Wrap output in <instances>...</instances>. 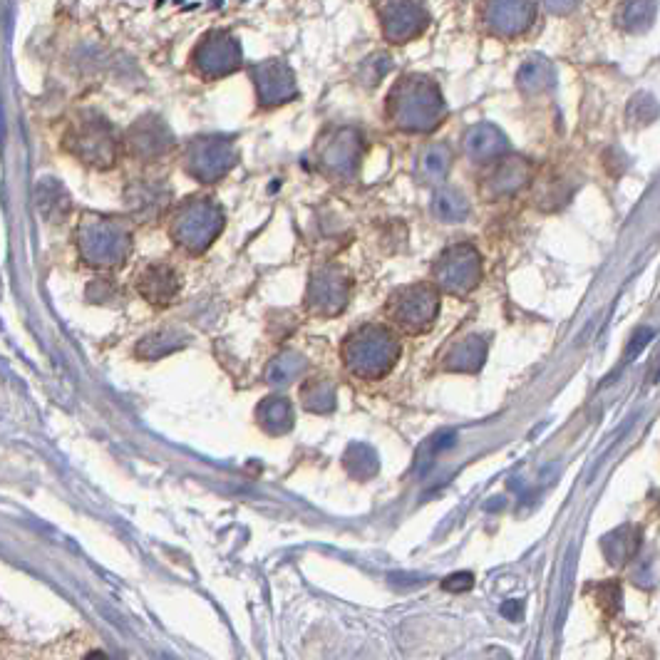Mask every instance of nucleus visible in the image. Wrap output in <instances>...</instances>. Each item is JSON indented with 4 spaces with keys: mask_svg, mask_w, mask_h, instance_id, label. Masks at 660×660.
I'll list each match as a JSON object with an SVG mask.
<instances>
[{
    "mask_svg": "<svg viewBox=\"0 0 660 660\" xmlns=\"http://www.w3.org/2000/svg\"><path fill=\"white\" fill-rule=\"evenodd\" d=\"M385 115L397 132L430 134L445 122L447 102L432 77L410 72L402 75L390 90Z\"/></svg>",
    "mask_w": 660,
    "mask_h": 660,
    "instance_id": "f257e3e1",
    "label": "nucleus"
},
{
    "mask_svg": "<svg viewBox=\"0 0 660 660\" xmlns=\"http://www.w3.org/2000/svg\"><path fill=\"white\" fill-rule=\"evenodd\" d=\"M75 246L80 259L90 268L117 271L132 256V219L107 214H85L75 229Z\"/></svg>",
    "mask_w": 660,
    "mask_h": 660,
    "instance_id": "f03ea898",
    "label": "nucleus"
},
{
    "mask_svg": "<svg viewBox=\"0 0 660 660\" xmlns=\"http://www.w3.org/2000/svg\"><path fill=\"white\" fill-rule=\"evenodd\" d=\"M400 333L385 323H363L345 335L340 345L343 365L360 380H383L400 360Z\"/></svg>",
    "mask_w": 660,
    "mask_h": 660,
    "instance_id": "7ed1b4c3",
    "label": "nucleus"
},
{
    "mask_svg": "<svg viewBox=\"0 0 660 660\" xmlns=\"http://www.w3.org/2000/svg\"><path fill=\"white\" fill-rule=\"evenodd\" d=\"M226 216L214 197H187L169 214V236L187 254H204L224 231Z\"/></svg>",
    "mask_w": 660,
    "mask_h": 660,
    "instance_id": "20e7f679",
    "label": "nucleus"
},
{
    "mask_svg": "<svg viewBox=\"0 0 660 660\" xmlns=\"http://www.w3.org/2000/svg\"><path fill=\"white\" fill-rule=\"evenodd\" d=\"M63 149L87 167L112 169L125 147L110 120L97 112H82L65 130Z\"/></svg>",
    "mask_w": 660,
    "mask_h": 660,
    "instance_id": "39448f33",
    "label": "nucleus"
},
{
    "mask_svg": "<svg viewBox=\"0 0 660 660\" xmlns=\"http://www.w3.org/2000/svg\"><path fill=\"white\" fill-rule=\"evenodd\" d=\"M442 308V291L432 281L407 283L395 288L385 303L390 326L407 335L427 333L437 323Z\"/></svg>",
    "mask_w": 660,
    "mask_h": 660,
    "instance_id": "423d86ee",
    "label": "nucleus"
},
{
    "mask_svg": "<svg viewBox=\"0 0 660 660\" xmlns=\"http://www.w3.org/2000/svg\"><path fill=\"white\" fill-rule=\"evenodd\" d=\"M363 152L365 139L358 127H330L316 142L318 172L326 174L328 179H335V182H350L358 177Z\"/></svg>",
    "mask_w": 660,
    "mask_h": 660,
    "instance_id": "0eeeda50",
    "label": "nucleus"
},
{
    "mask_svg": "<svg viewBox=\"0 0 660 660\" xmlns=\"http://www.w3.org/2000/svg\"><path fill=\"white\" fill-rule=\"evenodd\" d=\"M179 159L189 177L201 184H216L234 169V164L239 162V152H236L234 139L211 134V137L189 139L179 149Z\"/></svg>",
    "mask_w": 660,
    "mask_h": 660,
    "instance_id": "6e6552de",
    "label": "nucleus"
},
{
    "mask_svg": "<svg viewBox=\"0 0 660 660\" xmlns=\"http://www.w3.org/2000/svg\"><path fill=\"white\" fill-rule=\"evenodd\" d=\"M355 281L340 264L313 268L306 288V311L316 318H335L348 308Z\"/></svg>",
    "mask_w": 660,
    "mask_h": 660,
    "instance_id": "1a4fd4ad",
    "label": "nucleus"
},
{
    "mask_svg": "<svg viewBox=\"0 0 660 660\" xmlns=\"http://www.w3.org/2000/svg\"><path fill=\"white\" fill-rule=\"evenodd\" d=\"M482 281V256L472 244L447 246L432 264V283L450 296H469Z\"/></svg>",
    "mask_w": 660,
    "mask_h": 660,
    "instance_id": "9d476101",
    "label": "nucleus"
},
{
    "mask_svg": "<svg viewBox=\"0 0 660 660\" xmlns=\"http://www.w3.org/2000/svg\"><path fill=\"white\" fill-rule=\"evenodd\" d=\"M241 43L229 30H209L192 50V70L204 80H221L241 67Z\"/></svg>",
    "mask_w": 660,
    "mask_h": 660,
    "instance_id": "9b49d317",
    "label": "nucleus"
},
{
    "mask_svg": "<svg viewBox=\"0 0 660 660\" xmlns=\"http://www.w3.org/2000/svg\"><path fill=\"white\" fill-rule=\"evenodd\" d=\"M122 147L137 162L152 164L172 154L177 149V142H174V134L162 117L147 115L134 122L130 130L125 132Z\"/></svg>",
    "mask_w": 660,
    "mask_h": 660,
    "instance_id": "f8f14e48",
    "label": "nucleus"
},
{
    "mask_svg": "<svg viewBox=\"0 0 660 660\" xmlns=\"http://www.w3.org/2000/svg\"><path fill=\"white\" fill-rule=\"evenodd\" d=\"M383 38L393 45H407L420 38L430 25V13L417 3H380L375 5Z\"/></svg>",
    "mask_w": 660,
    "mask_h": 660,
    "instance_id": "ddd939ff",
    "label": "nucleus"
},
{
    "mask_svg": "<svg viewBox=\"0 0 660 660\" xmlns=\"http://www.w3.org/2000/svg\"><path fill=\"white\" fill-rule=\"evenodd\" d=\"M251 80H254L256 97L261 107H278L298 97V82L291 65L286 60H264V63L251 67Z\"/></svg>",
    "mask_w": 660,
    "mask_h": 660,
    "instance_id": "4468645a",
    "label": "nucleus"
},
{
    "mask_svg": "<svg viewBox=\"0 0 660 660\" xmlns=\"http://www.w3.org/2000/svg\"><path fill=\"white\" fill-rule=\"evenodd\" d=\"M134 288L149 306L167 308L179 298L182 276L177 273V268L164 264V261H149L134 276Z\"/></svg>",
    "mask_w": 660,
    "mask_h": 660,
    "instance_id": "2eb2a0df",
    "label": "nucleus"
},
{
    "mask_svg": "<svg viewBox=\"0 0 660 660\" xmlns=\"http://www.w3.org/2000/svg\"><path fill=\"white\" fill-rule=\"evenodd\" d=\"M484 28L499 38H517V35L527 33L536 20V5L519 3V0H509V3H487L479 8Z\"/></svg>",
    "mask_w": 660,
    "mask_h": 660,
    "instance_id": "dca6fc26",
    "label": "nucleus"
},
{
    "mask_svg": "<svg viewBox=\"0 0 660 660\" xmlns=\"http://www.w3.org/2000/svg\"><path fill=\"white\" fill-rule=\"evenodd\" d=\"M531 179V164L522 157H504L487 172V177L479 184V192L484 199H502L522 192Z\"/></svg>",
    "mask_w": 660,
    "mask_h": 660,
    "instance_id": "f3484780",
    "label": "nucleus"
},
{
    "mask_svg": "<svg viewBox=\"0 0 660 660\" xmlns=\"http://www.w3.org/2000/svg\"><path fill=\"white\" fill-rule=\"evenodd\" d=\"M125 199L130 206L132 221H154L167 211L169 201H172V189L164 182L139 179L127 187Z\"/></svg>",
    "mask_w": 660,
    "mask_h": 660,
    "instance_id": "a211bd4d",
    "label": "nucleus"
},
{
    "mask_svg": "<svg viewBox=\"0 0 660 660\" xmlns=\"http://www.w3.org/2000/svg\"><path fill=\"white\" fill-rule=\"evenodd\" d=\"M462 149L472 162L497 164L499 159L507 157L509 142L499 127L489 125V122H482V125H474L464 132Z\"/></svg>",
    "mask_w": 660,
    "mask_h": 660,
    "instance_id": "6ab92c4d",
    "label": "nucleus"
},
{
    "mask_svg": "<svg viewBox=\"0 0 660 660\" xmlns=\"http://www.w3.org/2000/svg\"><path fill=\"white\" fill-rule=\"evenodd\" d=\"M256 422L271 437H283L296 425V410L286 395H268L256 405Z\"/></svg>",
    "mask_w": 660,
    "mask_h": 660,
    "instance_id": "aec40b11",
    "label": "nucleus"
},
{
    "mask_svg": "<svg viewBox=\"0 0 660 660\" xmlns=\"http://www.w3.org/2000/svg\"><path fill=\"white\" fill-rule=\"evenodd\" d=\"M487 358V340L479 335H464L462 340L450 345L442 358V368L450 373H477Z\"/></svg>",
    "mask_w": 660,
    "mask_h": 660,
    "instance_id": "412c9836",
    "label": "nucleus"
},
{
    "mask_svg": "<svg viewBox=\"0 0 660 660\" xmlns=\"http://www.w3.org/2000/svg\"><path fill=\"white\" fill-rule=\"evenodd\" d=\"M452 159H455V152L447 142H432L417 154V164H415V174L422 184H437L445 182V177L450 174L452 169Z\"/></svg>",
    "mask_w": 660,
    "mask_h": 660,
    "instance_id": "4be33fe9",
    "label": "nucleus"
},
{
    "mask_svg": "<svg viewBox=\"0 0 660 660\" xmlns=\"http://www.w3.org/2000/svg\"><path fill=\"white\" fill-rule=\"evenodd\" d=\"M301 405L313 415H330L338 407V385L326 375H311L301 385Z\"/></svg>",
    "mask_w": 660,
    "mask_h": 660,
    "instance_id": "5701e85b",
    "label": "nucleus"
},
{
    "mask_svg": "<svg viewBox=\"0 0 660 660\" xmlns=\"http://www.w3.org/2000/svg\"><path fill=\"white\" fill-rule=\"evenodd\" d=\"M308 375V360L301 353H293V350H283L276 358H271V363L266 365L264 378L268 385L273 388H286V385L296 383L298 378H306Z\"/></svg>",
    "mask_w": 660,
    "mask_h": 660,
    "instance_id": "b1692460",
    "label": "nucleus"
},
{
    "mask_svg": "<svg viewBox=\"0 0 660 660\" xmlns=\"http://www.w3.org/2000/svg\"><path fill=\"white\" fill-rule=\"evenodd\" d=\"M517 82L527 95L549 90V87L554 85V67L544 58H529L527 63L519 67Z\"/></svg>",
    "mask_w": 660,
    "mask_h": 660,
    "instance_id": "393cba45",
    "label": "nucleus"
},
{
    "mask_svg": "<svg viewBox=\"0 0 660 660\" xmlns=\"http://www.w3.org/2000/svg\"><path fill=\"white\" fill-rule=\"evenodd\" d=\"M469 201L455 189H437L432 199V214L445 224H460L469 216Z\"/></svg>",
    "mask_w": 660,
    "mask_h": 660,
    "instance_id": "a878e982",
    "label": "nucleus"
},
{
    "mask_svg": "<svg viewBox=\"0 0 660 660\" xmlns=\"http://www.w3.org/2000/svg\"><path fill=\"white\" fill-rule=\"evenodd\" d=\"M182 345L184 340L177 330H159V333L147 335V338L137 345V355L144 360H157L174 353V350H179Z\"/></svg>",
    "mask_w": 660,
    "mask_h": 660,
    "instance_id": "bb28decb",
    "label": "nucleus"
},
{
    "mask_svg": "<svg viewBox=\"0 0 660 660\" xmlns=\"http://www.w3.org/2000/svg\"><path fill=\"white\" fill-rule=\"evenodd\" d=\"M345 469H348L350 477L355 479H373L380 469V460L375 455L373 447L368 445H350V450L345 452Z\"/></svg>",
    "mask_w": 660,
    "mask_h": 660,
    "instance_id": "cd10ccee",
    "label": "nucleus"
},
{
    "mask_svg": "<svg viewBox=\"0 0 660 660\" xmlns=\"http://www.w3.org/2000/svg\"><path fill=\"white\" fill-rule=\"evenodd\" d=\"M636 544L638 539L631 536V529H618L603 539V551H606L611 564H623V561L636 551Z\"/></svg>",
    "mask_w": 660,
    "mask_h": 660,
    "instance_id": "c85d7f7f",
    "label": "nucleus"
},
{
    "mask_svg": "<svg viewBox=\"0 0 660 660\" xmlns=\"http://www.w3.org/2000/svg\"><path fill=\"white\" fill-rule=\"evenodd\" d=\"M653 15H656V5L653 3H628L621 10V23L628 30H646Z\"/></svg>",
    "mask_w": 660,
    "mask_h": 660,
    "instance_id": "c756f323",
    "label": "nucleus"
},
{
    "mask_svg": "<svg viewBox=\"0 0 660 660\" xmlns=\"http://www.w3.org/2000/svg\"><path fill=\"white\" fill-rule=\"evenodd\" d=\"M658 115L660 107L651 95H636L631 100V105H628V120H631L633 125H651V122L658 120Z\"/></svg>",
    "mask_w": 660,
    "mask_h": 660,
    "instance_id": "7c9ffc66",
    "label": "nucleus"
},
{
    "mask_svg": "<svg viewBox=\"0 0 660 660\" xmlns=\"http://www.w3.org/2000/svg\"><path fill=\"white\" fill-rule=\"evenodd\" d=\"M653 338H656V330L648 328V326L638 328L636 333H633L631 343H628V348H626V363H633V360H636L638 355H641L643 350H646L648 345H651Z\"/></svg>",
    "mask_w": 660,
    "mask_h": 660,
    "instance_id": "2f4dec72",
    "label": "nucleus"
},
{
    "mask_svg": "<svg viewBox=\"0 0 660 660\" xmlns=\"http://www.w3.org/2000/svg\"><path fill=\"white\" fill-rule=\"evenodd\" d=\"M474 586V576L469 571H460V574H452L442 581V589L450 591V594H464Z\"/></svg>",
    "mask_w": 660,
    "mask_h": 660,
    "instance_id": "473e14b6",
    "label": "nucleus"
},
{
    "mask_svg": "<svg viewBox=\"0 0 660 660\" xmlns=\"http://www.w3.org/2000/svg\"><path fill=\"white\" fill-rule=\"evenodd\" d=\"M522 613H524L522 601H507L502 606V616L509 618V621H519V618H522Z\"/></svg>",
    "mask_w": 660,
    "mask_h": 660,
    "instance_id": "72a5a7b5",
    "label": "nucleus"
},
{
    "mask_svg": "<svg viewBox=\"0 0 660 660\" xmlns=\"http://www.w3.org/2000/svg\"><path fill=\"white\" fill-rule=\"evenodd\" d=\"M85 660H110V656H107V653H102V651H95V653H90V656H87Z\"/></svg>",
    "mask_w": 660,
    "mask_h": 660,
    "instance_id": "f704fd0d",
    "label": "nucleus"
}]
</instances>
